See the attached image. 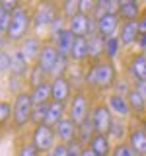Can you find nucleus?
<instances>
[{"label": "nucleus", "mask_w": 146, "mask_h": 156, "mask_svg": "<svg viewBox=\"0 0 146 156\" xmlns=\"http://www.w3.org/2000/svg\"><path fill=\"white\" fill-rule=\"evenodd\" d=\"M117 78H119V70H117L115 62L109 58H101L97 62H90L84 70V88L92 90L96 94H103V92L113 90Z\"/></svg>", "instance_id": "nucleus-1"}, {"label": "nucleus", "mask_w": 146, "mask_h": 156, "mask_svg": "<svg viewBox=\"0 0 146 156\" xmlns=\"http://www.w3.org/2000/svg\"><path fill=\"white\" fill-rule=\"evenodd\" d=\"M33 29V6L29 4H19L18 10L12 12L10 27L6 31V39L12 45H19Z\"/></svg>", "instance_id": "nucleus-2"}, {"label": "nucleus", "mask_w": 146, "mask_h": 156, "mask_svg": "<svg viewBox=\"0 0 146 156\" xmlns=\"http://www.w3.org/2000/svg\"><path fill=\"white\" fill-rule=\"evenodd\" d=\"M31 111L33 101L29 96V90H22L19 94L14 96L12 101V127L16 131H22L31 123Z\"/></svg>", "instance_id": "nucleus-3"}, {"label": "nucleus", "mask_w": 146, "mask_h": 156, "mask_svg": "<svg viewBox=\"0 0 146 156\" xmlns=\"http://www.w3.org/2000/svg\"><path fill=\"white\" fill-rule=\"evenodd\" d=\"M92 107H94V101H92V96L88 94V90H76L70 101L66 104V115L76 125H82L90 117Z\"/></svg>", "instance_id": "nucleus-4"}, {"label": "nucleus", "mask_w": 146, "mask_h": 156, "mask_svg": "<svg viewBox=\"0 0 146 156\" xmlns=\"http://www.w3.org/2000/svg\"><path fill=\"white\" fill-rule=\"evenodd\" d=\"M61 10H58V4L57 2H39L33 6V29L31 33H37V35H43L47 33L49 26L53 23Z\"/></svg>", "instance_id": "nucleus-5"}, {"label": "nucleus", "mask_w": 146, "mask_h": 156, "mask_svg": "<svg viewBox=\"0 0 146 156\" xmlns=\"http://www.w3.org/2000/svg\"><path fill=\"white\" fill-rule=\"evenodd\" d=\"M29 140H31V144L35 146V148H37L43 156H45L49 150H51L53 146L58 143V140H57V133H55V129H53V127H49V125H45V123L33 127Z\"/></svg>", "instance_id": "nucleus-6"}, {"label": "nucleus", "mask_w": 146, "mask_h": 156, "mask_svg": "<svg viewBox=\"0 0 146 156\" xmlns=\"http://www.w3.org/2000/svg\"><path fill=\"white\" fill-rule=\"evenodd\" d=\"M58 58H61V57H58V51H57L55 43L49 41V39H45L41 51H39V57H37L35 65L41 68L45 74H49V78H51L53 72H55V68H57V65H58Z\"/></svg>", "instance_id": "nucleus-7"}, {"label": "nucleus", "mask_w": 146, "mask_h": 156, "mask_svg": "<svg viewBox=\"0 0 146 156\" xmlns=\"http://www.w3.org/2000/svg\"><path fill=\"white\" fill-rule=\"evenodd\" d=\"M90 119H92V125H94L96 133H103L107 135L111 129V123H113L115 117L111 115L109 107L105 105V101H97V104H94V107H92V113H90Z\"/></svg>", "instance_id": "nucleus-8"}, {"label": "nucleus", "mask_w": 146, "mask_h": 156, "mask_svg": "<svg viewBox=\"0 0 146 156\" xmlns=\"http://www.w3.org/2000/svg\"><path fill=\"white\" fill-rule=\"evenodd\" d=\"M72 94H74V88H72V84H70V80H68L66 74L51 78V101L68 104Z\"/></svg>", "instance_id": "nucleus-9"}, {"label": "nucleus", "mask_w": 146, "mask_h": 156, "mask_svg": "<svg viewBox=\"0 0 146 156\" xmlns=\"http://www.w3.org/2000/svg\"><path fill=\"white\" fill-rule=\"evenodd\" d=\"M127 76L130 78V82H140V80H146V53H133L130 58L127 61Z\"/></svg>", "instance_id": "nucleus-10"}, {"label": "nucleus", "mask_w": 146, "mask_h": 156, "mask_svg": "<svg viewBox=\"0 0 146 156\" xmlns=\"http://www.w3.org/2000/svg\"><path fill=\"white\" fill-rule=\"evenodd\" d=\"M43 41H45V39H43L41 35L29 33V35L18 45V49L22 51V55L26 57V61L29 62V65H35V61L39 57V51H41V47H43Z\"/></svg>", "instance_id": "nucleus-11"}, {"label": "nucleus", "mask_w": 146, "mask_h": 156, "mask_svg": "<svg viewBox=\"0 0 146 156\" xmlns=\"http://www.w3.org/2000/svg\"><path fill=\"white\" fill-rule=\"evenodd\" d=\"M127 144L134 150L136 156H146V131L140 125V121L136 123V119H134V123L130 125L129 136H127Z\"/></svg>", "instance_id": "nucleus-12"}, {"label": "nucleus", "mask_w": 146, "mask_h": 156, "mask_svg": "<svg viewBox=\"0 0 146 156\" xmlns=\"http://www.w3.org/2000/svg\"><path fill=\"white\" fill-rule=\"evenodd\" d=\"M105 105L109 107L111 115L117 117V119H129L130 115V107H129V101H127V96H121V94H107L105 96Z\"/></svg>", "instance_id": "nucleus-13"}, {"label": "nucleus", "mask_w": 146, "mask_h": 156, "mask_svg": "<svg viewBox=\"0 0 146 156\" xmlns=\"http://www.w3.org/2000/svg\"><path fill=\"white\" fill-rule=\"evenodd\" d=\"M146 6L138 2V0H119V16L121 22H138V18L142 16Z\"/></svg>", "instance_id": "nucleus-14"}, {"label": "nucleus", "mask_w": 146, "mask_h": 156, "mask_svg": "<svg viewBox=\"0 0 146 156\" xmlns=\"http://www.w3.org/2000/svg\"><path fill=\"white\" fill-rule=\"evenodd\" d=\"M55 133H57V140H58V143L70 144V143H74L76 136H78V125L66 115L64 119L55 127Z\"/></svg>", "instance_id": "nucleus-15"}, {"label": "nucleus", "mask_w": 146, "mask_h": 156, "mask_svg": "<svg viewBox=\"0 0 146 156\" xmlns=\"http://www.w3.org/2000/svg\"><path fill=\"white\" fill-rule=\"evenodd\" d=\"M119 26H121V20L117 14H103L101 18H97V33L103 39L117 35Z\"/></svg>", "instance_id": "nucleus-16"}, {"label": "nucleus", "mask_w": 146, "mask_h": 156, "mask_svg": "<svg viewBox=\"0 0 146 156\" xmlns=\"http://www.w3.org/2000/svg\"><path fill=\"white\" fill-rule=\"evenodd\" d=\"M90 20H92V16H84V14L78 12L76 16L66 20V29L74 37H88V31H90Z\"/></svg>", "instance_id": "nucleus-17"}, {"label": "nucleus", "mask_w": 146, "mask_h": 156, "mask_svg": "<svg viewBox=\"0 0 146 156\" xmlns=\"http://www.w3.org/2000/svg\"><path fill=\"white\" fill-rule=\"evenodd\" d=\"M140 31H138V23L136 22H121L117 37H119L121 45L123 47H133L136 45V39H138Z\"/></svg>", "instance_id": "nucleus-18"}, {"label": "nucleus", "mask_w": 146, "mask_h": 156, "mask_svg": "<svg viewBox=\"0 0 146 156\" xmlns=\"http://www.w3.org/2000/svg\"><path fill=\"white\" fill-rule=\"evenodd\" d=\"M10 55H12V66H10V74L14 76H19V78H26L31 65L26 61V57L22 55V51L18 49V45L12 47V51H10Z\"/></svg>", "instance_id": "nucleus-19"}, {"label": "nucleus", "mask_w": 146, "mask_h": 156, "mask_svg": "<svg viewBox=\"0 0 146 156\" xmlns=\"http://www.w3.org/2000/svg\"><path fill=\"white\" fill-rule=\"evenodd\" d=\"M70 65L88 66V37H76L70 51Z\"/></svg>", "instance_id": "nucleus-20"}, {"label": "nucleus", "mask_w": 146, "mask_h": 156, "mask_svg": "<svg viewBox=\"0 0 146 156\" xmlns=\"http://www.w3.org/2000/svg\"><path fill=\"white\" fill-rule=\"evenodd\" d=\"M127 101H129V107H130V113H133L134 119H144L146 117V101L144 98L138 94V90L133 86L130 88V92L127 94Z\"/></svg>", "instance_id": "nucleus-21"}, {"label": "nucleus", "mask_w": 146, "mask_h": 156, "mask_svg": "<svg viewBox=\"0 0 146 156\" xmlns=\"http://www.w3.org/2000/svg\"><path fill=\"white\" fill-rule=\"evenodd\" d=\"M74 39L76 37L72 35L68 29H62V31L53 39V43H55L61 58H68V61H70V51H72V45H74Z\"/></svg>", "instance_id": "nucleus-22"}, {"label": "nucleus", "mask_w": 146, "mask_h": 156, "mask_svg": "<svg viewBox=\"0 0 146 156\" xmlns=\"http://www.w3.org/2000/svg\"><path fill=\"white\" fill-rule=\"evenodd\" d=\"M105 58V39L101 35L88 37V65Z\"/></svg>", "instance_id": "nucleus-23"}, {"label": "nucleus", "mask_w": 146, "mask_h": 156, "mask_svg": "<svg viewBox=\"0 0 146 156\" xmlns=\"http://www.w3.org/2000/svg\"><path fill=\"white\" fill-rule=\"evenodd\" d=\"M88 148L94 150L96 156H111V150H113V143H111V139L103 133H96L92 136L90 144H88Z\"/></svg>", "instance_id": "nucleus-24"}, {"label": "nucleus", "mask_w": 146, "mask_h": 156, "mask_svg": "<svg viewBox=\"0 0 146 156\" xmlns=\"http://www.w3.org/2000/svg\"><path fill=\"white\" fill-rule=\"evenodd\" d=\"M129 129L130 125L127 123V119H113V123H111V129L107 136L111 139V143L117 144V143H127V136H129Z\"/></svg>", "instance_id": "nucleus-25"}, {"label": "nucleus", "mask_w": 146, "mask_h": 156, "mask_svg": "<svg viewBox=\"0 0 146 156\" xmlns=\"http://www.w3.org/2000/svg\"><path fill=\"white\" fill-rule=\"evenodd\" d=\"M66 117V104H61V101H49V109H47V117H45V125L55 127L61 123Z\"/></svg>", "instance_id": "nucleus-26"}, {"label": "nucleus", "mask_w": 146, "mask_h": 156, "mask_svg": "<svg viewBox=\"0 0 146 156\" xmlns=\"http://www.w3.org/2000/svg\"><path fill=\"white\" fill-rule=\"evenodd\" d=\"M29 96H31L33 105L49 104V101H51V80H45V82H41V84L29 88Z\"/></svg>", "instance_id": "nucleus-27"}, {"label": "nucleus", "mask_w": 146, "mask_h": 156, "mask_svg": "<svg viewBox=\"0 0 146 156\" xmlns=\"http://www.w3.org/2000/svg\"><path fill=\"white\" fill-rule=\"evenodd\" d=\"M121 49H123V45H121V41H119V37H117V35L105 39V58H109V61L115 62V58L119 57Z\"/></svg>", "instance_id": "nucleus-28"}, {"label": "nucleus", "mask_w": 146, "mask_h": 156, "mask_svg": "<svg viewBox=\"0 0 146 156\" xmlns=\"http://www.w3.org/2000/svg\"><path fill=\"white\" fill-rule=\"evenodd\" d=\"M27 86L29 88H33V86H37V84H41V82H45L49 80V74H45V72L41 70L37 65H31V68H29V72H27Z\"/></svg>", "instance_id": "nucleus-29"}, {"label": "nucleus", "mask_w": 146, "mask_h": 156, "mask_svg": "<svg viewBox=\"0 0 146 156\" xmlns=\"http://www.w3.org/2000/svg\"><path fill=\"white\" fill-rule=\"evenodd\" d=\"M58 10H61V16L68 20L80 12V0H64V2L58 4Z\"/></svg>", "instance_id": "nucleus-30"}, {"label": "nucleus", "mask_w": 146, "mask_h": 156, "mask_svg": "<svg viewBox=\"0 0 146 156\" xmlns=\"http://www.w3.org/2000/svg\"><path fill=\"white\" fill-rule=\"evenodd\" d=\"M47 109H49V104L33 105V111H31V123H33V127H35V125H41V123H45Z\"/></svg>", "instance_id": "nucleus-31"}, {"label": "nucleus", "mask_w": 146, "mask_h": 156, "mask_svg": "<svg viewBox=\"0 0 146 156\" xmlns=\"http://www.w3.org/2000/svg\"><path fill=\"white\" fill-rule=\"evenodd\" d=\"M130 88H133V82H130V78L129 76H119L117 78V82H115V86H113V94H121V96H127L130 92Z\"/></svg>", "instance_id": "nucleus-32"}, {"label": "nucleus", "mask_w": 146, "mask_h": 156, "mask_svg": "<svg viewBox=\"0 0 146 156\" xmlns=\"http://www.w3.org/2000/svg\"><path fill=\"white\" fill-rule=\"evenodd\" d=\"M16 156H41V152L31 144V140H23V143L18 144Z\"/></svg>", "instance_id": "nucleus-33"}, {"label": "nucleus", "mask_w": 146, "mask_h": 156, "mask_svg": "<svg viewBox=\"0 0 146 156\" xmlns=\"http://www.w3.org/2000/svg\"><path fill=\"white\" fill-rule=\"evenodd\" d=\"M12 119V101L0 100V127H4Z\"/></svg>", "instance_id": "nucleus-34"}, {"label": "nucleus", "mask_w": 146, "mask_h": 156, "mask_svg": "<svg viewBox=\"0 0 146 156\" xmlns=\"http://www.w3.org/2000/svg\"><path fill=\"white\" fill-rule=\"evenodd\" d=\"M111 156H136V154H134V150L130 148L127 143H117V144H113Z\"/></svg>", "instance_id": "nucleus-35"}, {"label": "nucleus", "mask_w": 146, "mask_h": 156, "mask_svg": "<svg viewBox=\"0 0 146 156\" xmlns=\"http://www.w3.org/2000/svg\"><path fill=\"white\" fill-rule=\"evenodd\" d=\"M10 20H12V14L0 6V35H6V31L10 27Z\"/></svg>", "instance_id": "nucleus-36"}, {"label": "nucleus", "mask_w": 146, "mask_h": 156, "mask_svg": "<svg viewBox=\"0 0 146 156\" xmlns=\"http://www.w3.org/2000/svg\"><path fill=\"white\" fill-rule=\"evenodd\" d=\"M45 156H70V154H68V144H64V143H57Z\"/></svg>", "instance_id": "nucleus-37"}, {"label": "nucleus", "mask_w": 146, "mask_h": 156, "mask_svg": "<svg viewBox=\"0 0 146 156\" xmlns=\"http://www.w3.org/2000/svg\"><path fill=\"white\" fill-rule=\"evenodd\" d=\"M94 10H96V0H80V14L94 16Z\"/></svg>", "instance_id": "nucleus-38"}, {"label": "nucleus", "mask_w": 146, "mask_h": 156, "mask_svg": "<svg viewBox=\"0 0 146 156\" xmlns=\"http://www.w3.org/2000/svg\"><path fill=\"white\" fill-rule=\"evenodd\" d=\"M10 66H12V55H10V51L0 53V72H10Z\"/></svg>", "instance_id": "nucleus-39"}, {"label": "nucleus", "mask_w": 146, "mask_h": 156, "mask_svg": "<svg viewBox=\"0 0 146 156\" xmlns=\"http://www.w3.org/2000/svg\"><path fill=\"white\" fill-rule=\"evenodd\" d=\"M19 4H22V2H18V0H2V2H0V6L6 10V12L12 14L14 10H18V8H19Z\"/></svg>", "instance_id": "nucleus-40"}, {"label": "nucleus", "mask_w": 146, "mask_h": 156, "mask_svg": "<svg viewBox=\"0 0 146 156\" xmlns=\"http://www.w3.org/2000/svg\"><path fill=\"white\" fill-rule=\"evenodd\" d=\"M136 90H138V94L144 98V101H146V80H140V82H134L133 84Z\"/></svg>", "instance_id": "nucleus-41"}, {"label": "nucleus", "mask_w": 146, "mask_h": 156, "mask_svg": "<svg viewBox=\"0 0 146 156\" xmlns=\"http://www.w3.org/2000/svg\"><path fill=\"white\" fill-rule=\"evenodd\" d=\"M136 23H138V31H140V33H144V35H146V10L142 12V16L138 18V22H136Z\"/></svg>", "instance_id": "nucleus-42"}, {"label": "nucleus", "mask_w": 146, "mask_h": 156, "mask_svg": "<svg viewBox=\"0 0 146 156\" xmlns=\"http://www.w3.org/2000/svg\"><path fill=\"white\" fill-rule=\"evenodd\" d=\"M136 47L140 49V53H144V51H146V35H144V33H140L138 39H136Z\"/></svg>", "instance_id": "nucleus-43"}, {"label": "nucleus", "mask_w": 146, "mask_h": 156, "mask_svg": "<svg viewBox=\"0 0 146 156\" xmlns=\"http://www.w3.org/2000/svg\"><path fill=\"white\" fill-rule=\"evenodd\" d=\"M10 43H8V39H6V35H0V53H4V51H8V47Z\"/></svg>", "instance_id": "nucleus-44"}, {"label": "nucleus", "mask_w": 146, "mask_h": 156, "mask_svg": "<svg viewBox=\"0 0 146 156\" xmlns=\"http://www.w3.org/2000/svg\"><path fill=\"white\" fill-rule=\"evenodd\" d=\"M80 156H96V152H94V150H90L88 146H84V150H82Z\"/></svg>", "instance_id": "nucleus-45"}, {"label": "nucleus", "mask_w": 146, "mask_h": 156, "mask_svg": "<svg viewBox=\"0 0 146 156\" xmlns=\"http://www.w3.org/2000/svg\"><path fill=\"white\" fill-rule=\"evenodd\" d=\"M140 125H142V127H144V131H146V117H144V119H140Z\"/></svg>", "instance_id": "nucleus-46"}]
</instances>
